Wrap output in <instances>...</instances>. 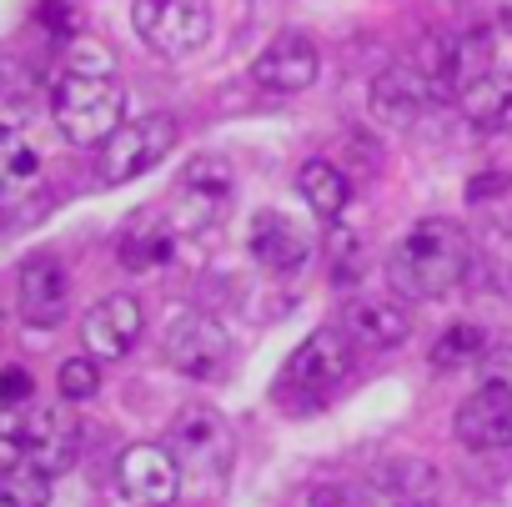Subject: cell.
<instances>
[{"label": "cell", "instance_id": "19", "mask_svg": "<svg viewBox=\"0 0 512 507\" xmlns=\"http://www.w3.org/2000/svg\"><path fill=\"white\" fill-rule=\"evenodd\" d=\"M116 251H121V267H126V272L166 267L171 251H176V226L161 221V216H131V226L121 231Z\"/></svg>", "mask_w": 512, "mask_h": 507}, {"label": "cell", "instance_id": "31", "mask_svg": "<svg viewBox=\"0 0 512 507\" xmlns=\"http://www.w3.org/2000/svg\"><path fill=\"white\" fill-rule=\"evenodd\" d=\"M26 452H21V422H6L0 417V477H6L11 467H21Z\"/></svg>", "mask_w": 512, "mask_h": 507}, {"label": "cell", "instance_id": "22", "mask_svg": "<svg viewBox=\"0 0 512 507\" xmlns=\"http://www.w3.org/2000/svg\"><path fill=\"white\" fill-rule=\"evenodd\" d=\"M51 211V191L36 176H11L0 186V231H21V226H36L41 216Z\"/></svg>", "mask_w": 512, "mask_h": 507}, {"label": "cell", "instance_id": "33", "mask_svg": "<svg viewBox=\"0 0 512 507\" xmlns=\"http://www.w3.org/2000/svg\"><path fill=\"white\" fill-rule=\"evenodd\" d=\"M307 507H357V502H352L342 487H322V492H312V502H307Z\"/></svg>", "mask_w": 512, "mask_h": 507}, {"label": "cell", "instance_id": "29", "mask_svg": "<svg viewBox=\"0 0 512 507\" xmlns=\"http://www.w3.org/2000/svg\"><path fill=\"white\" fill-rule=\"evenodd\" d=\"M31 392H36V377L26 367H0V407H21L31 402Z\"/></svg>", "mask_w": 512, "mask_h": 507}, {"label": "cell", "instance_id": "4", "mask_svg": "<svg viewBox=\"0 0 512 507\" xmlns=\"http://www.w3.org/2000/svg\"><path fill=\"white\" fill-rule=\"evenodd\" d=\"M131 26L156 56L181 61L211 41V0H136Z\"/></svg>", "mask_w": 512, "mask_h": 507}, {"label": "cell", "instance_id": "25", "mask_svg": "<svg viewBox=\"0 0 512 507\" xmlns=\"http://www.w3.org/2000/svg\"><path fill=\"white\" fill-rule=\"evenodd\" d=\"M181 191L231 201V191H236V171H231V161H226V156H196V161L181 171Z\"/></svg>", "mask_w": 512, "mask_h": 507}, {"label": "cell", "instance_id": "21", "mask_svg": "<svg viewBox=\"0 0 512 507\" xmlns=\"http://www.w3.org/2000/svg\"><path fill=\"white\" fill-rule=\"evenodd\" d=\"M297 191H302V201H307V211L317 221H337L347 211V201H352V176L317 156V161H307L297 171Z\"/></svg>", "mask_w": 512, "mask_h": 507}, {"label": "cell", "instance_id": "30", "mask_svg": "<svg viewBox=\"0 0 512 507\" xmlns=\"http://www.w3.org/2000/svg\"><path fill=\"white\" fill-rule=\"evenodd\" d=\"M31 146H26V136H21V126H11V121H0V186L11 181V171L21 166V156H26Z\"/></svg>", "mask_w": 512, "mask_h": 507}, {"label": "cell", "instance_id": "12", "mask_svg": "<svg viewBox=\"0 0 512 507\" xmlns=\"http://www.w3.org/2000/svg\"><path fill=\"white\" fill-rule=\"evenodd\" d=\"M246 251H251V262L262 267V272L297 277L312 262L317 241H312V231L302 221H292L282 211H262V216L251 221V231H246Z\"/></svg>", "mask_w": 512, "mask_h": 507}, {"label": "cell", "instance_id": "7", "mask_svg": "<svg viewBox=\"0 0 512 507\" xmlns=\"http://www.w3.org/2000/svg\"><path fill=\"white\" fill-rule=\"evenodd\" d=\"M166 362L191 377V382H211L231 367V337L226 327L211 317V312H181L171 327H166V342H161Z\"/></svg>", "mask_w": 512, "mask_h": 507}, {"label": "cell", "instance_id": "5", "mask_svg": "<svg viewBox=\"0 0 512 507\" xmlns=\"http://www.w3.org/2000/svg\"><path fill=\"white\" fill-rule=\"evenodd\" d=\"M176 121L166 111L156 116H141V121H121V131L101 146V181L106 186H121V181H136L146 171H156L171 146H176Z\"/></svg>", "mask_w": 512, "mask_h": 507}, {"label": "cell", "instance_id": "9", "mask_svg": "<svg viewBox=\"0 0 512 507\" xmlns=\"http://www.w3.org/2000/svg\"><path fill=\"white\" fill-rule=\"evenodd\" d=\"M116 487L126 502L136 507H166L176 492H181V462L171 447H156V442H131L121 457H116Z\"/></svg>", "mask_w": 512, "mask_h": 507}, {"label": "cell", "instance_id": "35", "mask_svg": "<svg viewBox=\"0 0 512 507\" xmlns=\"http://www.w3.org/2000/svg\"><path fill=\"white\" fill-rule=\"evenodd\" d=\"M507 287H512V262H507Z\"/></svg>", "mask_w": 512, "mask_h": 507}, {"label": "cell", "instance_id": "11", "mask_svg": "<svg viewBox=\"0 0 512 507\" xmlns=\"http://www.w3.org/2000/svg\"><path fill=\"white\" fill-rule=\"evenodd\" d=\"M452 432L467 452H502L512 447V387L502 382H482L477 392H467L457 402Z\"/></svg>", "mask_w": 512, "mask_h": 507}, {"label": "cell", "instance_id": "14", "mask_svg": "<svg viewBox=\"0 0 512 507\" xmlns=\"http://www.w3.org/2000/svg\"><path fill=\"white\" fill-rule=\"evenodd\" d=\"M16 287H21V322L26 327L51 332V327L66 322V312H71V277H66V267L51 257V251L26 257Z\"/></svg>", "mask_w": 512, "mask_h": 507}, {"label": "cell", "instance_id": "6", "mask_svg": "<svg viewBox=\"0 0 512 507\" xmlns=\"http://www.w3.org/2000/svg\"><path fill=\"white\" fill-rule=\"evenodd\" d=\"M357 367V342L342 327H322L312 332L282 367V392H307V397H327L337 392Z\"/></svg>", "mask_w": 512, "mask_h": 507}, {"label": "cell", "instance_id": "8", "mask_svg": "<svg viewBox=\"0 0 512 507\" xmlns=\"http://www.w3.org/2000/svg\"><path fill=\"white\" fill-rule=\"evenodd\" d=\"M432 91H437V81H432L422 66L397 61V66H387V71L372 76L367 111H372L377 126H387V131H407V126H417V116L432 106Z\"/></svg>", "mask_w": 512, "mask_h": 507}, {"label": "cell", "instance_id": "27", "mask_svg": "<svg viewBox=\"0 0 512 507\" xmlns=\"http://www.w3.org/2000/svg\"><path fill=\"white\" fill-rule=\"evenodd\" d=\"M56 387H61V397L66 402H91L96 392H101V362L86 352V357H71V362H61V372H56Z\"/></svg>", "mask_w": 512, "mask_h": 507}, {"label": "cell", "instance_id": "20", "mask_svg": "<svg viewBox=\"0 0 512 507\" xmlns=\"http://www.w3.org/2000/svg\"><path fill=\"white\" fill-rule=\"evenodd\" d=\"M457 101H462V111L477 131H512V66H492Z\"/></svg>", "mask_w": 512, "mask_h": 507}, {"label": "cell", "instance_id": "17", "mask_svg": "<svg viewBox=\"0 0 512 507\" xmlns=\"http://www.w3.org/2000/svg\"><path fill=\"white\" fill-rule=\"evenodd\" d=\"M342 332L367 347V352H392L412 337V317L402 302H387V297H352L342 307Z\"/></svg>", "mask_w": 512, "mask_h": 507}, {"label": "cell", "instance_id": "2", "mask_svg": "<svg viewBox=\"0 0 512 507\" xmlns=\"http://www.w3.org/2000/svg\"><path fill=\"white\" fill-rule=\"evenodd\" d=\"M51 116H56V131L71 146H106L121 131L126 96H121V86L111 76H76V71H66L61 86L51 91Z\"/></svg>", "mask_w": 512, "mask_h": 507}, {"label": "cell", "instance_id": "16", "mask_svg": "<svg viewBox=\"0 0 512 507\" xmlns=\"http://www.w3.org/2000/svg\"><path fill=\"white\" fill-rule=\"evenodd\" d=\"M492 61H497L492 31H482V26H467L462 36H452V41H442V46H437L432 81H437V91H447V96H462L467 86H477V81L492 71Z\"/></svg>", "mask_w": 512, "mask_h": 507}, {"label": "cell", "instance_id": "23", "mask_svg": "<svg viewBox=\"0 0 512 507\" xmlns=\"http://www.w3.org/2000/svg\"><path fill=\"white\" fill-rule=\"evenodd\" d=\"M487 352H492V347H487V332H482L477 322H452V327L437 337L432 362H437V367H477Z\"/></svg>", "mask_w": 512, "mask_h": 507}, {"label": "cell", "instance_id": "15", "mask_svg": "<svg viewBox=\"0 0 512 507\" xmlns=\"http://www.w3.org/2000/svg\"><path fill=\"white\" fill-rule=\"evenodd\" d=\"M141 327H146L141 302L126 297V292H111V297H101V302L86 312L81 342H86V352H91L96 362H121V357L141 342Z\"/></svg>", "mask_w": 512, "mask_h": 507}, {"label": "cell", "instance_id": "3", "mask_svg": "<svg viewBox=\"0 0 512 507\" xmlns=\"http://www.w3.org/2000/svg\"><path fill=\"white\" fill-rule=\"evenodd\" d=\"M171 452H176L181 472L221 487L236 467V432L216 407H186L171 427Z\"/></svg>", "mask_w": 512, "mask_h": 507}, {"label": "cell", "instance_id": "26", "mask_svg": "<svg viewBox=\"0 0 512 507\" xmlns=\"http://www.w3.org/2000/svg\"><path fill=\"white\" fill-rule=\"evenodd\" d=\"M46 502H51V477L36 472L31 462L0 477V507H46Z\"/></svg>", "mask_w": 512, "mask_h": 507}, {"label": "cell", "instance_id": "34", "mask_svg": "<svg viewBox=\"0 0 512 507\" xmlns=\"http://www.w3.org/2000/svg\"><path fill=\"white\" fill-rule=\"evenodd\" d=\"M497 21H502V31L512 36V0H502V6H497Z\"/></svg>", "mask_w": 512, "mask_h": 507}, {"label": "cell", "instance_id": "32", "mask_svg": "<svg viewBox=\"0 0 512 507\" xmlns=\"http://www.w3.org/2000/svg\"><path fill=\"white\" fill-rule=\"evenodd\" d=\"M502 191H507V176L502 171H482V176H472L467 201H487V196H502Z\"/></svg>", "mask_w": 512, "mask_h": 507}, {"label": "cell", "instance_id": "1", "mask_svg": "<svg viewBox=\"0 0 512 507\" xmlns=\"http://www.w3.org/2000/svg\"><path fill=\"white\" fill-rule=\"evenodd\" d=\"M467 267H472V241L447 216H422L417 226H407V236L392 246V257H387L392 287L402 297H412V302L452 297L462 287Z\"/></svg>", "mask_w": 512, "mask_h": 507}, {"label": "cell", "instance_id": "10", "mask_svg": "<svg viewBox=\"0 0 512 507\" xmlns=\"http://www.w3.org/2000/svg\"><path fill=\"white\" fill-rule=\"evenodd\" d=\"M322 76V51L312 36L302 31H282L262 46V56L251 61V81L262 91H277V96H297L307 86H317Z\"/></svg>", "mask_w": 512, "mask_h": 507}, {"label": "cell", "instance_id": "28", "mask_svg": "<svg viewBox=\"0 0 512 507\" xmlns=\"http://www.w3.org/2000/svg\"><path fill=\"white\" fill-rule=\"evenodd\" d=\"M66 71H76V76H111V51L101 41H91V36H71Z\"/></svg>", "mask_w": 512, "mask_h": 507}, {"label": "cell", "instance_id": "18", "mask_svg": "<svg viewBox=\"0 0 512 507\" xmlns=\"http://www.w3.org/2000/svg\"><path fill=\"white\" fill-rule=\"evenodd\" d=\"M372 507H442V477L422 457H397L372 472Z\"/></svg>", "mask_w": 512, "mask_h": 507}, {"label": "cell", "instance_id": "24", "mask_svg": "<svg viewBox=\"0 0 512 507\" xmlns=\"http://www.w3.org/2000/svg\"><path fill=\"white\" fill-rule=\"evenodd\" d=\"M362 257H367L362 236H357L352 226H342V216L327 221V262H332V282H337V287H347V282L362 277Z\"/></svg>", "mask_w": 512, "mask_h": 507}, {"label": "cell", "instance_id": "13", "mask_svg": "<svg viewBox=\"0 0 512 507\" xmlns=\"http://www.w3.org/2000/svg\"><path fill=\"white\" fill-rule=\"evenodd\" d=\"M21 452L36 472L46 477H61L76 467L81 457V422L66 412V407H36L26 422H21Z\"/></svg>", "mask_w": 512, "mask_h": 507}]
</instances>
